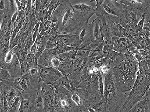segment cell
Instances as JSON below:
<instances>
[{
	"label": "cell",
	"instance_id": "1",
	"mask_svg": "<svg viewBox=\"0 0 150 112\" xmlns=\"http://www.w3.org/2000/svg\"><path fill=\"white\" fill-rule=\"evenodd\" d=\"M111 70L116 88L122 92H129L139 72V62L134 55L112 51Z\"/></svg>",
	"mask_w": 150,
	"mask_h": 112
},
{
	"label": "cell",
	"instance_id": "2",
	"mask_svg": "<svg viewBox=\"0 0 150 112\" xmlns=\"http://www.w3.org/2000/svg\"><path fill=\"white\" fill-rule=\"evenodd\" d=\"M93 15V13H82L76 10L69 0H60L54 18L57 22L60 34L79 35L82 29L87 25Z\"/></svg>",
	"mask_w": 150,
	"mask_h": 112
},
{
	"label": "cell",
	"instance_id": "3",
	"mask_svg": "<svg viewBox=\"0 0 150 112\" xmlns=\"http://www.w3.org/2000/svg\"><path fill=\"white\" fill-rule=\"evenodd\" d=\"M150 57L139 62V72L132 88L119 112H128L150 90Z\"/></svg>",
	"mask_w": 150,
	"mask_h": 112
},
{
	"label": "cell",
	"instance_id": "4",
	"mask_svg": "<svg viewBox=\"0 0 150 112\" xmlns=\"http://www.w3.org/2000/svg\"><path fill=\"white\" fill-rule=\"evenodd\" d=\"M103 75L104 94L101 100V112H119L130 91L122 92L118 90L111 69Z\"/></svg>",
	"mask_w": 150,
	"mask_h": 112
},
{
	"label": "cell",
	"instance_id": "5",
	"mask_svg": "<svg viewBox=\"0 0 150 112\" xmlns=\"http://www.w3.org/2000/svg\"><path fill=\"white\" fill-rule=\"evenodd\" d=\"M55 105L60 112H76L79 108L71 99L72 92L63 86L55 88Z\"/></svg>",
	"mask_w": 150,
	"mask_h": 112
},
{
	"label": "cell",
	"instance_id": "6",
	"mask_svg": "<svg viewBox=\"0 0 150 112\" xmlns=\"http://www.w3.org/2000/svg\"><path fill=\"white\" fill-rule=\"evenodd\" d=\"M21 92L23 94H30L41 89L43 82L39 77H33L25 72L21 77L16 78Z\"/></svg>",
	"mask_w": 150,
	"mask_h": 112
},
{
	"label": "cell",
	"instance_id": "7",
	"mask_svg": "<svg viewBox=\"0 0 150 112\" xmlns=\"http://www.w3.org/2000/svg\"><path fill=\"white\" fill-rule=\"evenodd\" d=\"M40 77L43 83L54 88L61 85V79L64 75L59 70L52 66L40 68Z\"/></svg>",
	"mask_w": 150,
	"mask_h": 112
},
{
	"label": "cell",
	"instance_id": "8",
	"mask_svg": "<svg viewBox=\"0 0 150 112\" xmlns=\"http://www.w3.org/2000/svg\"><path fill=\"white\" fill-rule=\"evenodd\" d=\"M43 100V112H53L55 108V88L43 83L40 89Z\"/></svg>",
	"mask_w": 150,
	"mask_h": 112
},
{
	"label": "cell",
	"instance_id": "9",
	"mask_svg": "<svg viewBox=\"0 0 150 112\" xmlns=\"http://www.w3.org/2000/svg\"><path fill=\"white\" fill-rule=\"evenodd\" d=\"M23 94L20 91L12 86L8 89L4 95L8 105V112H16L23 99Z\"/></svg>",
	"mask_w": 150,
	"mask_h": 112
},
{
	"label": "cell",
	"instance_id": "10",
	"mask_svg": "<svg viewBox=\"0 0 150 112\" xmlns=\"http://www.w3.org/2000/svg\"><path fill=\"white\" fill-rule=\"evenodd\" d=\"M120 3L132 8L141 18L143 14L150 15V0H120Z\"/></svg>",
	"mask_w": 150,
	"mask_h": 112
},
{
	"label": "cell",
	"instance_id": "11",
	"mask_svg": "<svg viewBox=\"0 0 150 112\" xmlns=\"http://www.w3.org/2000/svg\"><path fill=\"white\" fill-rule=\"evenodd\" d=\"M91 43L94 46H104V40L102 38L100 30L98 19L95 18L90 24L88 25Z\"/></svg>",
	"mask_w": 150,
	"mask_h": 112
},
{
	"label": "cell",
	"instance_id": "12",
	"mask_svg": "<svg viewBox=\"0 0 150 112\" xmlns=\"http://www.w3.org/2000/svg\"><path fill=\"white\" fill-rule=\"evenodd\" d=\"M100 6L107 14L120 18H122L124 9L129 8L125 5L119 4L117 2L110 0H104Z\"/></svg>",
	"mask_w": 150,
	"mask_h": 112
},
{
	"label": "cell",
	"instance_id": "13",
	"mask_svg": "<svg viewBox=\"0 0 150 112\" xmlns=\"http://www.w3.org/2000/svg\"><path fill=\"white\" fill-rule=\"evenodd\" d=\"M79 35L73 34H61L56 40L57 46H71L79 41Z\"/></svg>",
	"mask_w": 150,
	"mask_h": 112
},
{
	"label": "cell",
	"instance_id": "14",
	"mask_svg": "<svg viewBox=\"0 0 150 112\" xmlns=\"http://www.w3.org/2000/svg\"><path fill=\"white\" fill-rule=\"evenodd\" d=\"M8 64V70L13 79H16L19 77H21V66L19 62L18 59L16 55H15L13 60Z\"/></svg>",
	"mask_w": 150,
	"mask_h": 112
},
{
	"label": "cell",
	"instance_id": "15",
	"mask_svg": "<svg viewBox=\"0 0 150 112\" xmlns=\"http://www.w3.org/2000/svg\"><path fill=\"white\" fill-rule=\"evenodd\" d=\"M150 99V91L149 90L142 99L136 103L128 112H144L147 102L148 99Z\"/></svg>",
	"mask_w": 150,
	"mask_h": 112
},
{
	"label": "cell",
	"instance_id": "16",
	"mask_svg": "<svg viewBox=\"0 0 150 112\" xmlns=\"http://www.w3.org/2000/svg\"><path fill=\"white\" fill-rule=\"evenodd\" d=\"M16 112H36L33 107L32 102L29 98L23 99L20 103V106Z\"/></svg>",
	"mask_w": 150,
	"mask_h": 112
},
{
	"label": "cell",
	"instance_id": "17",
	"mask_svg": "<svg viewBox=\"0 0 150 112\" xmlns=\"http://www.w3.org/2000/svg\"><path fill=\"white\" fill-rule=\"evenodd\" d=\"M73 8L77 11L82 13H93L95 14V9L92 6L84 4L72 5Z\"/></svg>",
	"mask_w": 150,
	"mask_h": 112
},
{
	"label": "cell",
	"instance_id": "18",
	"mask_svg": "<svg viewBox=\"0 0 150 112\" xmlns=\"http://www.w3.org/2000/svg\"><path fill=\"white\" fill-rule=\"evenodd\" d=\"M7 69L0 68V81H12L14 80Z\"/></svg>",
	"mask_w": 150,
	"mask_h": 112
},
{
	"label": "cell",
	"instance_id": "19",
	"mask_svg": "<svg viewBox=\"0 0 150 112\" xmlns=\"http://www.w3.org/2000/svg\"><path fill=\"white\" fill-rule=\"evenodd\" d=\"M61 85L72 92L71 86L70 85V82L67 76H63L62 77L61 79Z\"/></svg>",
	"mask_w": 150,
	"mask_h": 112
},
{
	"label": "cell",
	"instance_id": "20",
	"mask_svg": "<svg viewBox=\"0 0 150 112\" xmlns=\"http://www.w3.org/2000/svg\"><path fill=\"white\" fill-rule=\"evenodd\" d=\"M15 55V53L13 50H9L7 52L6 55H5L3 61L7 64H9V63H11L12 60H13L14 56Z\"/></svg>",
	"mask_w": 150,
	"mask_h": 112
},
{
	"label": "cell",
	"instance_id": "21",
	"mask_svg": "<svg viewBox=\"0 0 150 112\" xmlns=\"http://www.w3.org/2000/svg\"><path fill=\"white\" fill-rule=\"evenodd\" d=\"M71 99L74 104H76L77 106L83 105L81 98L76 92H72Z\"/></svg>",
	"mask_w": 150,
	"mask_h": 112
},
{
	"label": "cell",
	"instance_id": "22",
	"mask_svg": "<svg viewBox=\"0 0 150 112\" xmlns=\"http://www.w3.org/2000/svg\"><path fill=\"white\" fill-rule=\"evenodd\" d=\"M7 6L8 15H12L15 11L14 0H7Z\"/></svg>",
	"mask_w": 150,
	"mask_h": 112
},
{
	"label": "cell",
	"instance_id": "23",
	"mask_svg": "<svg viewBox=\"0 0 150 112\" xmlns=\"http://www.w3.org/2000/svg\"><path fill=\"white\" fill-rule=\"evenodd\" d=\"M0 13L4 15L8 13L7 9V0H0Z\"/></svg>",
	"mask_w": 150,
	"mask_h": 112
},
{
	"label": "cell",
	"instance_id": "24",
	"mask_svg": "<svg viewBox=\"0 0 150 112\" xmlns=\"http://www.w3.org/2000/svg\"><path fill=\"white\" fill-rule=\"evenodd\" d=\"M76 112H89L87 108L84 105H81L79 106V108L76 110Z\"/></svg>",
	"mask_w": 150,
	"mask_h": 112
},
{
	"label": "cell",
	"instance_id": "25",
	"mask_svg": "<svg viewBox=\"0 0 150 112\" xmlns=\"http://www.w3.org/2000/svg\"><path fill=\"white\" fill-rule=\"evenodd\" d=\"M150 99H148L146 104V106H145V111H144V112H150Z\"/></svg>",
	"mask_w": 150,
	"mask_h": 112
},
{
	"label": "cell",
	"instance_id": "26",
	"mask_svg": "<svg viewBox=\"0 0 150 112\" xmlns=\"http://www.w3.org/2000/svg\"><path fill=\"white\" fill-rule=\"evenodd\" d=\"M104 1V0H95V1H96V5H95L96 8H98L101 5Z\"/></svg>",
	"mask_w": 150,
	"mask_h": 112
},
{
	"label": "cell",
	"instance_id": "27",
	"mask_svg": "<svg viewBox=\"0 0 150 112\" xmlns=\"http://www.w3.org/2000/svg\"><path fill=\"white\" fill-rule=\"evenodd\" d=\"M4 14L0 13V29H1V25H2V20L4 17Z\"/></svg>",
	"mask_w": 150,
	"mask_h": 112
},
{
	"label": "cell",
	"instance_id": "28",
	"mask_svg": "<svg viewBox=\"0 0 150 112\" xmlns=\"http://www.w3.org/2000/svg\"><path fill=\"white\" fill-rule=\"evenodd\" d=\"M1 105H2V96H1V100H0V111H1Z\"/></svg>",
	"mask_w": 150,
	"mask_h": 112
},
{
	"label": "cell",
	"instance_id": "29",
	"mask_svg": "<svg viewBox=\"0 0 150 112\" xmlns=\"http://www.w3.org/2000/svg\"><path fill=\"white\" fill-rule=\"evenodd\" d=\"M95 1V0H90V2H93Z\"/></svg>",
	"mask_w": 150,
	"mask_h": 112
},
{
	"label": "cell",
	"instance_id": "30",
	"mask_svg": "<svg viewBox=\"0 0 150 112\" xmlns=\"http://www.w3.org/2000/svg\"><path fill=\"white\" fill-rule=\"evenodd\" d=\"M2 96V94H1V91H0V96Z\"/></svg>",
	"mask_w": 150,
	"mask_h": 112
},
{
	"label": "cell",
	"instance_id": "31",
	"mask_svg": "<svg viewBox=\"0 0 150 112\" xmlns=\"http://www.w3.org/2000/svg\"><path fill=\"white\" fill-rule=\"evenodd\" d=\"M1 96H0V100H1Z\"/></svg>",
	"mask_w": 150,
	"mask_h": 112
},
{
	"label": "cell",
	"instance_id": "32",
	"mask_svg": "<svg viewBox=\"0 0 150 112\" xmlns=\"http://www.w3.org/2000/svg\"><path fill=\"white\" fill-rule=\"evenodd\" d=\"M69 1H70V0H69Z\"/></svg>",
	"mask_w": 150,
	"mask_h": 112
}]
</instances>
